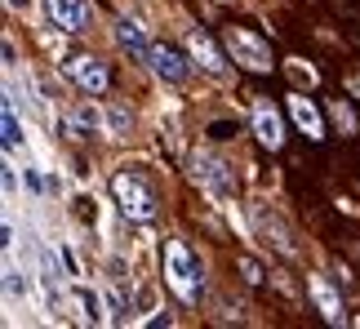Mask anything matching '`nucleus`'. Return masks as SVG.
<instances>
[{"instance_id": "f257e3e1", "label": "nucleus", "mask_w": 360, "mask_h": 329, "mask_svg": "<svg viewBox=\"0 0 360 329\" xmlns=\"http://www.w3.org/2000/svg\"><path fill=\"white\" fill-rule=\"evenodd\" d=\"M165 285L178 294L183 307H200L205 298V267L191 254V245L183 236H165Z\"/></svg>"}, {"instance_id": "f03ea898", "label": "nucleus", "mask_w": 360, "mask_h": 329, "mask_svg": "<svg viewBox=\"0 0 360 329\" xmlns=\"http://www.w3.org/2000/svg\"><path fill=\"white\" fill-rule=\"evenodd\" d=\"M223 49L240 72H254V76H271L276 67H281L276 53H271V40L262 32H254V27H240V22L223 27Z\"/></svg>"}, {"instance_id": "7ed1b4c3", "label": "nucleus", "mask_w": 360, "mask_h": 329, "mask_svg": "<svg viewBox=\"0 0 360 329\" xmlns=\"http://www.w3.org/2000/svg\"><path fill=\"white\" fill-rule=\"evenodd\" d=\"M112 196H116L120 214L129 218V223H151V218L160 214V196H156V187L147 183V174L129 169V164L112 174Z\"/></svg>"}, {"instance_id": "20e7f679", "label": "nucleus", "mask_w": 360, "mask_h": 329, "mask_svg": "<svg viewBox=\"0 0 360 329\" xmlns=\"http://www.w3.org/2000/svg\"><path fill=\"white\" fill-rule=\"evenodd\" d=\"M63 72L80 93H94V98H103V93L112 89V67H107V58H98V53H76V58L63 63Z\"/></svg>"}, {"instance_id": "39448f33", "label": "nucleus", "mask_w": 360, "mask_h": 329, "mask_svg": "<svg viewBox=\"0 0 360 329\" xmlns=\"http://www.w3.org/2000/svg\"><path fill=\"white\" fill-rule=\"evenodd\" d=\"M285 112L289 120L307 134V143H325L329 138V125H325V112L316 107V98H307V93H289L285 98Z\"/></svg>"}, {"instance_id": "423d86ee", "label": "nucleus", "mask_w": 360, "mask_h": 329, "mask_svg": "<svg viewBox=\"0 0 360 329\" xmlns=\"http://www.w3.org/2000/svg\"><path fill=\"white\" fill-rule=\"evenodd\" d=\"M254 138L267 147V152H281L285 147V116H281V107H276L271 98H254Z\"/></svg>"}, {"instance_id": "0eeeda50", "label": "nucleus", "mask_w": 360, "mask_h": 329, "mask_svg": "<svg viewBox=\"0 0 360 329\" xmlns=\"http://www.w3.org/2000/svg\"><path fill=\"white\" fill-rule=\"evenodd\" d=\"M187 49H191V63H200L210 76H227L231 58H227V49L218 45V40L205 32V27H191V32H187Z\"/></svg>"}, {"instance_id": "6e6552de", "label": "nucleus", "mask_w": 360, "mask_h": 329, "mask_svg": "<svg viewBox=\"0 0 360 329\" xmlns=\"http://www.w3.org/2000/svg\"><path fill=\"white\" fill-rule=\"evenodd\" d=\"M45 13H49V22L58 27V32H89V22H94V5L89 0H45Z\"/></svg>"}, {"instance_id": "1a4fd4ad", "label": "nucleus", "mask_w": 360, "mask_h": 329, "mask_svg": "<svg viewBox=\"0 0 360 329\" xmlns=\"http://www.w3.org/2000/svg\"><path fill=\"white\" fill-rule=\"evenodd\" d=\"M151 72H156L165 85H183V80L191 76V58L183 49H174V45H151Z\"/></svg>"}, {"instance_id": "9d476101", "label": "nucleus", "mask_w": 360, "mask_h": 329, "mask_svg": "<svg viewBox=\"0 0 360 329\" xmlns=\"http://www.w3.org/2000/svg\"><path fill=\"white\" fill-rule=\"evenodd\" d=\"M191 164H196V169H191V178H196V183L210 191V196H231V191H236V183H231V174H227L223 160H214V156L200 152Z\"/></svg>"}, {"instance_id": "9b49d317", "label": "nucleus", "mask_w": 360, "mask_h": 329, "mask_svg": "<svg viewBox=\"0 0 360 329\" xmlns=\"http://www.w3.org/2000/svg\"><path fill=\"white\" fill-rule=\"evenodd\" d=\"M116 40H120V49L134 53L138 63L151 58V40H147V32H143V22L129 18V13H124V18H116Z\"/></svg>"}, {"instance_id": "f8f14e48", "label": "nucleus", "mask_w": 360, "mask_h": 329, "mask_svg": "<svg viewBox=\"0 0 360 329\" xmlns=\"http://www.w3.org/2000/svg\"><path fill=\"white\" fill-rule=\"evenodd\" d=\"M307 290H311L316 307H321V316H325L329 325H342V321H347V311H342V298L325 285V276H307Z\"/></svg>"}, {"instance_id": "ddd939ff", "label": "nucleus", "mask_w": 360, "mask_h": 329, "mask_svg": "<svg viewBox=\"0 0 360 329\" xmlns=\"http://www.w3.org/2000/svg\"><path fill=\"white\" fill-rule=\"evenodd\" d=\"M254 218H258V227H262V231H267V236H276V240H271V245H276V250H281L285 258H294V240H289V231H285L281 223H276V218H267V209H258Z\"/></svg>"}, {"instance_id": "4468645a", "label": "nucleus", "mask_w": 360, "mask_h": 329, "mask_svg": "<svg viewBox=\"0 0 360 329\" xmlns=\"http://www.w3.org/2000/svg\"><path fill=\"white\" fill-rule=\"evenodd\" d=\"M0 125H5V152H18L22 129H18V112H13V103H9V98H5V112H0Z\"/></svg>"}, {"instance_id": "2eb2a0df", "label": "nucleus", "mask_w": 360, "mask_h": 329, "mask_svg": "<svg viewBox=\"0 0 360 329\" xmlns=\"http://www.w3.org/2000/svg\"><path fill=\"white\" fill-rule=\"evenodd\" d=\"M76 307H80V316H85V321H103V303H98V294H89L85 285H76Z\"/></svg>"}, {"instance_id": "dca6fc26", "label": "nucleus", "mask_w": 360, "mask_h": 329, "mask_svg": "<svg viewBox=\"0 0 360 329\" xmlns=\"http://www.w3.org/2000/svg\"><path fill=\"white\" fill-rule=\"evenodd\" d=\"M40 276H45V290H49V298H53V303H58V276H53V254L49 250H40Z\"/></svg>"}, {"instance_id": "f3484780", "label": "nucleus", "mask_w": 360, "mask_h": 329, "mask_svg": "<svg viewBox=\"0 0 360 329\" xmlns=\"http://www.w3.org/2000/svg\"><path fill=\"white\" fill-rule=\"evenodd\" d=\"M107 125H112V134H116V138H124L134 120H129V112H124V107H107Z\"/></svg>"}, {"instance_id": "a211bd4d", "label": "nucleus", "mask_w": 360, "mask_h": 329, "mask_svg": "<svg viewBox=\"0 0 360 329\" xmlns=\"http://www.w3.org/2000/svg\"><path fill=\"white\" fill-rule=\"evenodd\" d=\"M236 267H240L245 285H254V290L262 285V267H258V263H254V258H249V254H240V258H236Z\"/></svg>"}, {"instance_id": "6ab92c4d", "label": "nucleus", "mask_w": 360, "mask_h": 329, "mask_svg": "<svg viewBox=\"0 0 360 329\" xmlns=\"http://www.w3.org/2000/svg\"><path fill=\"white\" fill-rule=\"evenodd\" d=\"M285 72H294V80H307V85L321 80V76H316V67H307L302 58H285Z\"/></svg>"}, {"instance_id": "aec40b11", "label": "nucleus", "mask_w": 360, "mask_h": 329, "mask_svg": "<svg viewBox=\"0 0 360 329\" xmlns=\"http://www.w3.org/2000/svg\"><path fill=\"white\" fill-rule=\"evenodd\" d=\"M5 5H9V9H22V5H27V0H5Z\"/></svg>"}]
</instances>
